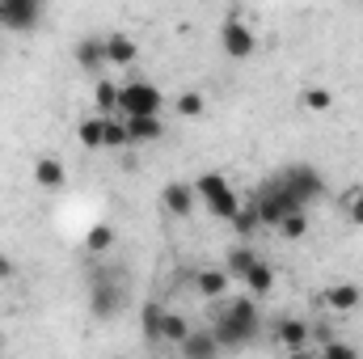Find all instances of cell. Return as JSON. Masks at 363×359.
I'll list each match as a JSON object with an SVG mask.
<instances>
[{
  "label": "cell",
  "instance_id": "5bb4252c",
  "mask_svg": "<svg viewBox=\"0 0 363 359\" xmlns=\"http://www.w3.org/2000/svg\"><path fill=\"white\" fill-rule=\"evenodd\" d=\"M228 270H216V267H207V270H199L194 275V287H199V296H207V300H220L224 292H228Z\"/></svg>",
  "mask_w": 363,
  "mask_h": 359
},
{
  "label": "cell",
  "instance_id": "4dcf8cb0",
  "mask_svg": "<svg viewBox=\"0 0 363 359\" xmlns=\"http://www.w3.org/2000/svg\"><path fill=\"white\" fill-rule=\"evenodd\" d=\"M347 216H351V224L363 228V190H355V194L347 199Z\"/></svg>",
  "mask_w": 363,
  "mask_h": 359
},
{
  "label": "cell",
  "instance_id": "9a60e30c",
  "mask_svg": "<svg viewBox=\"0 0 363 359\" xmlns=\"http://www.w3.org/2000/svg\"><path fill=\"white\" fill-rule=\"evenodd\" d=\"M34 182L43 186V190H60L68 174H64V165H60V157H38L34 161Z\"/></svg>",
  "mask_w": 363,
  "mask_h": 359
},
{
  "label": "cell",
  "instance_id": "9c48e42d",
  "mask_svg": "<svg viewBox=\"0 0 363 359\" xmlns=\"http://www.w3.org/2000/svg\"><path fill=\"white\" fill-rule=\"evenodd\" d=\"M123 123H127L131 144H152V140H161V131H165L161 114H131V118H123Z\"/></svg>",
  "mask_w": 363,
  "mask_h": 359
},
{
  "label": "cell",
  "instance_id": "4316f807",
  "mask_svg": "<svg viewBox=\"0 0 363 359\" xmlns=\"http://www.w3.org/2000/svg\"><path fill=\"white\" fill-rule=\"evenodd\" d=\"M178 114L182 118H199V114H203V93L199 89H186L178 97Z\"/></svg>",
  "mask_w": 363,
  "mask_h": 359
},
{
  "label": "cell",
  "instance_id": "4fadbf2b",
  "mask_svg": "<svg viewBox=\"0 0 363 359\" xmlns=\"http://www.w3.org/2000/svg\"><path fill=\"white\" fill-rule=\"evenodd\" d=\"M178 347H182V355L186 359H207V355H216V351H224L220 338H216V330H207V334H194V330H190Z\"/></svg>",
  "mask_w": 363,
  "mask_h": 359
},
{
  "label": "cell",
  "instance_id": "277c9868",
  "mask_svg": "<svg viewBox=\"0 0 363 359\" xmlns=\"http://www.w3.org/2000/svg\"><path fill=\"white\" fill-rule=\"evenodd\" d=\"M118 114H161V89L152 81H127L118 85Z\"/></svg>",
  "mask_w": 363,
  "mask_h": 359
},
{
  "label": "cell",
  "instance_id": "484cf974",
  "mask_svg": "<svg viewBox=\"0 0 363 359\" xmlns=\"http://www.w3.org/2000/svg\"><path fill=\"white\" fill-rule=\"evenodd\" d=\"M279 233H283L287 241H300V237L308 233V220H304V211H291V216H283V220H279Z\"/></svg>",
  "mask_w": 363,
  "mask_h": 359
},
{
  "label": "cell",
  "instance_id": "1f68e13d",
  "mask_svg": "<svg viewBox=\"0 0 363 359\" xmlns=\"http://www.w3.org/2000/svg\"><path fill=\"white\" fill-rule=\"evenodd\" d=\"M13 270H17V267H13V258H4V254H0V279H13Z\"/></svg>",
  "mask_w": 363,
  "mask_h": 359
},
{
  "label": "cell",
  "instance_id": "83f0119b",
  "mask_svg": "<svg viewBox=\"0 0 363 359\" xmlns=\"http://www.w3.org/2000/svg\"><path fill=\"white\" fill-rule=\"evenodd\" d=\"M161 334H165V343H182V338L190 334V326L182 321L178 313H165V326H161Z\"/></svg>",
  "mask_w": 363,
  "mask_h": 359
},
{
  "label": "cell",
  "instance_id": "3957f363",
  "mask_svg": "<svg viewBox=\"0 0 363 359\" xmlns=\"http://www.w3.org/2000/svg\"><path fill=\"white\" fill-rule=\"evenodd\" d=\"M194 194L207 203V211L211 216H220V220H233L237 216V207H241V194L228 186L224 174H203V178L194 182Z\"/></svg>",
  "mask_w": 363,
  "mask_h": 359
},
{
  "label": "cell",
  "instance_id": "603a6c76",
  "mask_svg": "<svg viewBox=\"0 0 363 359\" xmlns=\"http://www.w3.org/2000/svg\"><path fill=\"white\" fill-rule=\"evenodd\" d=\"M254 263H258V254H254V250H250V245H237V250H228V275H233V279H245V270L254 267Z\"/></svg>",
  "mask_w": 363,
  "mask_h": 359
},
{
  "label": "cell",
  "instance_id": "44dd1931",
  "mask_svg": "<svg viewBox=\"0 0 363 359\" xmlns=\"http://www.w3.org/2000/svg\"><path fill=\"white\" fill-rule=\"evenodd\" d=\"M77 136H81V148H101V136H106V114H93V118H81Z\"/></svg>",
  "mask_w": 363,
  "mask_h": 359
},
{
  "label": "cell",
  "instance_id": "d6986e66",
  "mask_svg": "<svg viewBox=\"0 0 363 359\" xmlns=\"http://www.w3.org/2000/svg\"><path fill=\"white\" fill-rule=\"evenodd\" d=\"M241 283H245V292H250V296H267V292L274 287V270L267 267V263H254V267L245 270V279H241Z\"/></svg>",
  "mask_w": 363,
  "mask_h": 359
},
{
  "label": "cell",
  "instance_id": "6da1fadb",
  "mask_svg": "<svg viewBox=\"0 0 363 359\" xmlns=\"http://www.w3.org/2000/svg\"><path fill=\"white\" fill-rule=\"evenodd\" d=\"M258 321H262V317H258L254 300H250V296H241V300L220 304V313H216L211 330H216V338H220V347H224V351H241L245 343H254Z\"/></svg>",
  "mask_w": 363,
  "mask_h": 359
},
{
  "label": "cell",
  "instance_id": "d6a6232c",
  "mask_svg": "<svg viewBox=\"0 0 363 359\" xmlns=\"http://www.w3.org/2000/svg\"><path fill=\"white\" fill-rule=\"evenodd\" d=\"M0 30H4V4H0Z\"/></svg>",
  "mask_w": 363,
  "mask_h": 359
},
{
  "label": "cell",
  "instance_id": "e0dca14e",
  "mask_svg": "<svg viewBox=\"0 0 363 359\" xmlns=\"http://www.w3.org/2000/svg\"><path fill=\"white\" fill-rule=\"evenodd\" d=\"M135 55H140L135 38H127V34H110L106 38V64H131Z\"/></svg>",
  "mask_w": 363,
  "mask_h": 359
},
{
  "label": "cell",
  "instance_id": "30bf717a",
  "mask_svg": "<svg viewBox=\"0 0 363 359\" xmlns=\"http://www.w3.org/2000/svg\"><path fill=\"white\" fill-rule=\"evenodd\" d=\"M308 326L300 321V317H287V321H279V330H274V338H279V347L283 351H291V355H300L304 347H308Z\"/></svg>",
  "mask_w": 363,
  "mask_h": 359
},
{
  "label": "cell",
  "instance_id": "5b68a950",
  "mask_svg": "<svg viewBox=\"0 0 363 359\" xmlns=\"http://www.w3.org/2000/svg\"><path fill=\"white\" fill-rule=\"evenodd\" d=\"M254 199H258L262 224H274V228H279V220H283V216H291V211H304V207H300V203H296V199H291V194H287V190H283L274 178L267 182V186H262Z\"/></svg>",
  "mask_w": 363,
  "mask_h": 359
},
{
  "label": "cell",
  "instance_id": "2e32d148",
  "mask_svg": "<svg viewBox=\"0 0 363 359\" xmlns=\"http://www.w3.org/2000/svg\"><path fill=\"white\" fill-rule=\"evenodd\" d=\"M77 64H81L85 72H97V68L106 64V38H81V43H77Z\"/></svg>",
  "mask_w": 363,
  "mask_h": 359
},
{
  "label": "cell",
  "instance_id": "7402d4cb",
  "mask_svg": "<svg viewBox=\"0 0 363 359\" xmlns=\"http://www.w3.org/2000/svg\"><path fill=\"white\" fill-rule=\"evenodd\" d=\"M85 250H89V254H106V250H114V224H93L89 237H85Z\"/></svg>",
  "mask_w": 363,
  "mask_h": 359
},
{
  "label": "cell",
  "instance_id": "7a4b0ae2",
  "mask_svg": "<svg viewBox=\"0 0 363 359\" xmlns=\"http://www.w3.org/2000/svg\"><path fill=\"white\" fill-rule=\"evenodd\" d=\"M274 182L300 203V207H308V203H317L321 194H325V178L313 170V165H304V161H296V165H283L279 174H274Z\"/></svg>",
  "mask_w": 363,
  "mask_h": 359
},
{
  "label": "cell",
  "instance_id": "8fae6325",
  "mask_svg": "<svg viewBox=\"0 0 363 359\" xmlns=\"http://www.w3.org/2000/svg\"><path fill=\"white\" fill-rule=\"evenodd\" d=\"M321 300H325L334 313H351V309H359L363 292H359V283H330V287L321 292Z\"/></svg>",
  "mask_w": 363,
  "mask_h": 359
},
{
  "label": "cell",
  "instance_id": "d4e9b609",
  "mask_svg": "<svg viewBox=\"0 0 363 359\" xmlns=\"http://www.w3.org/2000/svg\"><path fill=\"white\" fill-rule=\"evenodd\" d=\"M93 101H97L101 114H114V110H118V85H114V81H97V85H93Z\"/></svg>",
  "mask_w": 363,
  "mask_h": 359
},
{
  "label": "cell",
  "instance_id": "7c38bea8",
  "mask_svg": "<svg viewBox=\"0 0 363 359\" xmlns=\"http://www.w3.org/2000/svg\"><path fill=\"white\" fill-rule=\"evenodd\" d=\"M161 203H165L169 216H190V207H194V186H190V182H169V186L161 190Z\"/></svg>",
  "mask_w": 363,
  "mask_h": 359
},
{
  "label": "cell",
  "instance_id": "8992f818",
  "mask_svg": "<svg viewBox=\"0 0 363 359\" xmlns=\"http://www.w3.org/2000/svg\"><path fill=\"white\" fill-rule=\"evenodd\" d=\"M220 47H224L228 60H250V55H258V38H254V30H250L241 17H228V21L220 26Z\"/></svg>",
  "mask_w": 363,
  "mask_h": 359
},
{
  "label": "cell",
  "instance_id": "f546056e",
  "mask_svg": "<svg viewBox=\"0 0 363 359\" xmlns=\"http://www.w3.org/2000/svg\"><path fill=\"white\" fill-rule=\"evenodd\" d=\"M330 101H334L330 89H308L304 93V106H308V110H330Z\"/></svg>",
  "mask_w": 363,
  "mask_h": 359
},
{
  "label": "cell",
  "instance_id": "52a82bcc",
  "mask_svg": "<svg viewBox=\"0 0 363 359\" xmlns=\"http://www.w3.org/2000/svg\"><path fill=\"white\" fill-rule=\"evenodd\" d=\"M89 304H93V317H101V321L118 317L123 313V287L110 275H97L93 279V292H89Z\"/></svg>",
  "mask_w": 363,
  "mask_h": 359
},
{
  "label": "cell",
  "instance_id": "f1b7e54d",
  "mask_svg": "<svg viewBox=\"0 0 363 359\" xmlns=\"http://www.w3.org/2000/svg\"><path fill=\"white\" fill-rule=\"evenodd\" d=\"M317 355H325V359H355V347H351V343H321V347H317Z\"/></svg>",
  "mask_w": 363,
  "mask_h": 359
},
{
  "label": "cell",
  "instance_id": "ba28073f",
  "mask_svg": "<svg viewBox=\"0 0 363 359\" xmlns=\"http://www.w3.org/2000/svg\"><path fill=\"white\" fill-rule=\"evenodd\" d=\"M4 4V30H17V34H30L43 17V4L47 0H0Z\"/></svg>",
  "mask_w": 363,
  "mask_h": 359
},
{
  "label": "cell",
  "instance_id": "ffe728a7",
  "mask_svg": "<svg viewBox=\"0 0 363 359\" xmlns=\"http://www.w3.org/2000/svg\"><path fill=\"white\" fill-rule=\"evenodd\" d=\"M140 321H144V338H148V343H165V334H161V326H165V309H161V304H144Z\"/></svg>",
  "mask_w": 363,
  "mask_h": 359
},
{
  "label": "cell",
  "instance_id": "cb8c5ba5",
  "mask_svg": "<svg viewBox=\"0 0 363 359\" xmlns=\"http://www.w3.org/2000/svg\"><path fill=\"white\" fill-rule=\"evenodd\" d=\"M123 144H131L127 123H123V118H114V114H106V136H101V148H123Z\"/></svg>",
  "mask_w": 363,
  "mask_h": 359
},
{
  "label": "cell",
  "instance_id": "ac0fdd59",
  "mask_svg": "<svg viewBox=\"0 0 363 359\" xmlns=\"http://www.w3.org/2000/svg\"><path fill=\"white\" fill-rule=\"evenodd\" d=\"M233 228H237L241 237H254V233L262 228V211H258V199H250V203H241V207H237V216H233Z\"/></svg>",
  "mask_w": 363,
  "mask_h": 359
}]
</instances>
